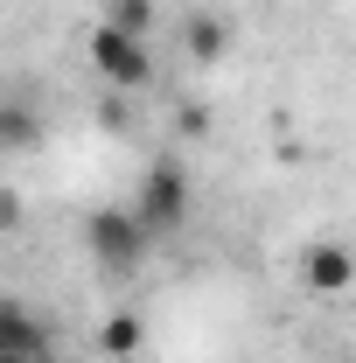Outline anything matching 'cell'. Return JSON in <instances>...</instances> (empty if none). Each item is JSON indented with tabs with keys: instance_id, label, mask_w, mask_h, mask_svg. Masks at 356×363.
<instances>
[{
	"instance_id": "cell-11",
	"label": "cell",
	"mask_w": 356,
	"mask_h": 363,
	"mask_svg": "<svg viewBox=\"0 0 356 363\" xmlns=\"http://www.w3.org/2000/svg\"><path fill=\"white\" fill-rule=\"evenodd\" d=\"M0 363H28V357H0Z\"/></svg>"
},
{
	"instance_id": "cell-10",
	"label": "cell",
	"mask_w": 356,
	"mask_h": 363,
	"mask_svg": "<svg viewBox=\"0 0 356 363\" xmlns=\"http://www.w3.org/2000/svg\"><path fill=\"white\" fill-rule=\"evenodd\" d=\"M0 224H21V203H14L7 189H0Z\"/></svg>"
},
{
	"instance_id": "cell-1",
	"label": "cell",
	"mask_w": 356,
	"mask_h": 363,
	"mask_svg": "<svg viewBox=\"0 0 356 363\" xmlns=\"http://www.w3.org/2000/svg\"><path fill=\"white\" fill-rule=\"evenodd\" d=\"M133 224L147 238H168V230L189 224V175H182L175 161H154L147 168V182H140V196H133Z\"/></svg>"
},
{
	"instance_id": "cell-4",
	"label": "cell",
	"mask_w": 356,
	"mask_h": 363,
	"mask_svg": "<svg viewBox=\"0 0 356 363\" xmlns=\"http://www.w3.org/2000/svg\"><path fill=\"white\" fill-rule=\"evenodd\" d=\"M301 279H308V294H321V301L350 294V279H356V259H350V245H335V238L308 245V259H301Z\"/></svg>"
},
{
	"instance_id": "cell-3",
	"label": "cell",
	"mask_w": 356,
	"mask_h": 363,
	"mask_svg": "<svg viewBox=\"0 0 356 363\" xmlns=\"http://www.w3.org/2000/svg\"><path fill=\"white\" fill-rule=\"evenodd\" d=\"M91 63H98L105 84H119V91L154 84V49H147V35H126V28H105V21H98V35H91Z\"/></svg>"
},
{
	"instance_id": "cell-6",
	"label": "cell",
	"mask_w": 356,
	"mask_h": 363,
	"mask_svg": "<svg viewBox=\"0 0 356 363\" xmlns=\"http://www.w3.org/2000/svg\"><path fill=\"white\" fill-rule=\"evenodd\" d=\"M182 49H189V63H217L223 49H230V21H223V14H189Z\"/></svg>"
},
{
	"instance_id": "cell-8",
	"label": "cell",
	"mask_w": 356,
	"mask_h": 363,
	"mask_svg": "<svg viewBox=\"0 0 356 363\" xmlns=\"http://www.w3.org/2000/svg\"><path fill=\"white\" fill-rule=\"evenodd\" d=\"M105 28L147 35V28H154V0H112V7H105Z\"/></svg>"
},
{
	"instance_id": "cell-2",
	"label": "cell",
	"mask_w": 356,
	"mask_h": 363,
	"mask_svg": "<svg viewBox=\"0 0 356 363\" xmlns=\"http://www.w3.org/2000/svg\"><path fill=\"white\" fill-rule=\"evenodd\" d=\"M84 245H91V259L105 272H140L147 266V252H154V238L133 224V210H98L84 224Z\"/></svg>"
},
{
	"instance_id": "cell-5",
	"label": "cell",
	"mask_w": 356,
	"mask_h": 363,
	"mask_svg": "<svg viewBox=\"0 0 356 363\" xmlns=\"http://www.w3.org/2000/svg\"><path fill=\"white\" fill-rule=\"evenodd\" d=\"M0 357H28V363L49 357V328L28 308H14L7 294H0Z\"/></svg>"
},
{
	"instance_id": "cell-7",
	"label": "cell",
	"mask_w": 356,
	"mask_h": 363,
	"mask_svg": "<svg viewBox=\"0 0 356 363\" xmlns=\"http://www.w3.org/2000/svg\"><path fill=\"white\" fill-rule=\"evenodd\" d=\"M98 350H105L112 363H133L140 350H147V321H140L133 308H119V315H112L105 328H98Z\"/></svg>"
},
{
	"instance_id": "cell-9",
	"label": "cell",
	"mask_w": 356,
	"mask_h": 363,
	"mask_svg": "<svg viewBox=\"0 0 356 363\" xmlns=\"http://www.w3.org/2000/svg\"><path fill=\"white\" fill-rule=\"evenodd\" d=\"M28 140H35V119L7 105V112H0V147H28Z\"/></svg>"
}]
</instances>
